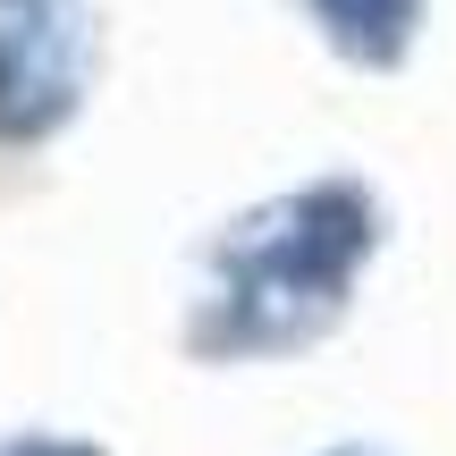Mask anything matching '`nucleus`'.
<instances>
[{
    "label": "nucleus",
    "instance_id": "1",
    "mask_svg": "<svg viewBox=\"0 0 456 456\" xmlns=\"http://www.w3.org/2000/svg\"><path fill=\"white\" fill-rule=\"evenodd\" d=\"M380 237V212L363 186H305L262 212H245L212 245V288L195 313L203 355H279L338 322L363 254Z\"/></svg>",
    "mask_w": 456,
    "mask_h": 456
},
{
    "label": "nucleus",
    "instance_id": "2",
    "mask_svg": "<svg viewBox=\"0 0 456 456\" xmlns=\"http://www.w3.org/2000/svg\"><path fill=\"white\" fill-rule=\"evenodd\" d=\"M94 0H0V144H34L85 102Z\"/></svg>",
    "mask_w": 456,
    "mask_h": 456
},
{
    "label": "nucleus",
    "instance_id": "3",
    "mask_svg": "<svg viewBox=\"0 0 456 456\" xmlns=\"http://www.w3.org/2000/svg\"><path fill=\"white\" fill-rule=\"evenodd\" d=\"M322 43L355 68H397L414 51V26H423V0H305Z\"/></svg>",
    "mask_w": 456,
    "mask_h": 456
},
{
    "label": "nucleus",
    "instance_id": "4",
    "mask_svg": "<svg viewBox=\"0 0 456 456\" xmlns=\"http://www.w3.org/2000/svg\"><path fill=\"white\" fill-rule=\"evenodd\" d=\"M0 456H102L85 440H0Z\"/></svg>",
    "mask_w": 456,
    "mask_h": 456
}]
</instances>
